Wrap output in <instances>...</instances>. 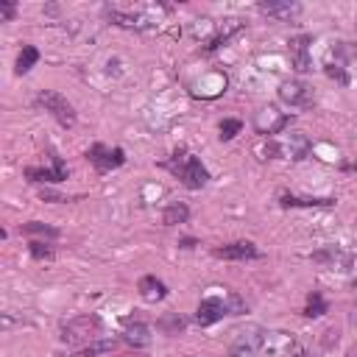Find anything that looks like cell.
<instances>
[{
    "label": "cell",
    "mask_w": 357,
    "mask_h": 357,
    "mask_svg": "<svg viewBox=\"0 0 357 357\" xmlns=\"http://www.w3.org/2000/svg\"><path fill=\"white\" fill-rule=\"evenodd\" d=\"M165 167H167L187 190H201V187H206V181H209V170L201 165L198 156H192V153L184 151V148H178V151L165 162Z\"/></svg>",
    "instance_id": "obj_1"
},
{
    "label": "cell",
    "mask_w": 357,
    "mask_h": 357,
    "mask_svg": "<svg viewBox=\"0 0 357 357\" xmlns=\"http://www.w3.org/2000/svg\"><path fill=\"white\" fill-rule=\"evenodd\" d=\"M33 103H36L39 109L50 112V114H53L64 128L75 126V109H73V103H70L61 92H56V89H42V92L33 98Z\"/></svg>",
    "instance_id": "obj_2"
},
{
    "label": "cell",
    "mask_w": 357,
    "mask_h": 357,
    "mask_svg": "<svg viewBox=\"0 0 357 357\" xmlns=\"http://www.w3.org/2000/svg\"><path fill=\"white\" fill-rule=\"evenodd\" d=\"M86 159H89V165H92L98 173H109V170H117V167L126 162V151H123V148H106L103 142H95V145L86 151Z\"/></svg>",
    "instance_id": "obj_3"
},
{
    "label": "cell",
    "mask_w": 357,
    "mask_h": 357,
    "mask_svg": "<svg viewBox=\"0 0 357 357\" xmlns=\"http://www.w3.org/2000/svg\"><path fill=\"white\" fill-rule=\"evenodd\" d=\"M279 98H282L287 106H296V109H307V106L315 103V92H312V86H310L307 81H298V78L279 84Z\"/></svg>",
    "instance_id": "obj_4"
},
{
    "label": "cell",
    "mask_w": 357,
    "mask_h": 357,
    "mask_svg": "<svg viewBox=\"0 0 357 357\" xmlns=\"http://www.w3.org/2000/svg\"><path fill=\"white\" fill-rule=\"evenodd\" d=\"M310 45H312V36H310V33H296V36H290L287 53H290V64H293L296 73H310V70H312Z\"/></svg>",
    "instance_id": "obj_5"
},
{
    "label": "cell",
    "mask_w": 357,
    "mask_h": 357,
    "mask_svg": "<svg viewBox=\"0 0 357 357\" xmlns=\"http://www.w3.org/2000/svg\"><path fill=\"white\" fill-rule=\"evenodd\" d=\"M223 315H229V301L220 296H206L201 298L198 310H195V324L201 326H212L215 321H220Z\"/></svg>",
    "instance_id": "obj_6"
},
{
    "label": "cell",
    "mask_w": 357,
    "mask_h": 357,
    "mask_svg": "<svg viewBox=\"0 0 357 357\" xmlns=\"http://www.w3.org/2000/svg\"><path fill=\"white\" fill-rule=\"evenodd\" d=\"M98 329H100V321H98V318H89V315H84V318H75V321H70V324L61 329V340H64V343L92 340Z\"/></svg>",
    "instance_id": "obj_7"
},
{
    "label": "cell",
    "mask_w": 357,
    "mask_h": 357,
    "mask_svg": "<svg viewBox=\"0 0 357 357\" xmlns=\"http://www.w3.org/2000/svg\"><path fill=\"white\" fill-rule=\"evenodd\" d=\"M262 346H265L262 329H257V326L243 329V332H237V337H234V343H231V357H251V354H257Z\"/></svg>",
    "instance_id": "obj_8"
},
{
    "label": "cell",
    "mask_w": 357,
    "mask_h": 357,
    "mask_svg": "<svg viewBox=\"0 0 357 357\" xmlns=\"http://www.w3.org/2000/svg\"><path fill=\"white\" fill-rule=\"evenodd\" d=\"M25 178H28V181H36V184H42V181L59 184V181L67 178V165H64L61 156L53 153V165H50V167H25Z\"/></svg>",
    "instance_id": "obj_9"
},
{
    "label": "cell",
    "mask_w": 357,
    "mask_h": 357,
    "mask_svg": "<svg viewBox=\"0 0 357 357\" xmlns=\"http://www.w3.org/2000/svg\"><path fill=\"white\" fill-rule=\"evenodd\" d=\"M212 257L243 262V259H257V257H259V248H257L254 243H248V240H237V243H226V245L212 248Z\"/></svg>",
    "instance_id": "obj_10"
},
{
    "label": "cell",
    "mask_w": 357,
    "mask_h": 357,
    "mask_svg": "<svg viewBox=\"0 0 357 357\" xmlns=\"http://www.w3.org/2000/svg\"><path fill=\"white\" fill-rule=\"evenodd\" d=\"M106 17L120 25V28H128V31H153L156 22L145 14H128V11H120V8H106Z\"/></svg>",
    "instance_id": "obj_11"
},
{
    "label": "cell",
    "mask_w": 357,
    "mask_h": 357,
    "mask_svg": "<svg viewBox=\"0 0 357 357\" xmlns=\"http://www.w3.org/2000/svg\"><path fill=\"white\" fill-rule=\"evenodd\" d=\"M257 11L265 14V17H271V20L284 22V20L296 17L301 11V6L298 3H287V0H268V3H257Z\"/></svg>",
    "instance_id": "obj_12"
},
{
    "label": "cell",
    "mask_w": 357,
    "mask_h": 357,
    "mask_svg": "<svg viewBox=\"0 0 357 357\" xmlns=\"http://www.w3.org/2000/svg\"><path fill=\"white\" fill-rule=\"evenodd\" d=\"M245 28V22H240V20H226L220 28H218V33L204 45V53H215V50H220L231 36H237L240 31Z\"/></svg>",
    "instance_id": "obj_13"
},
{
    "label": "cell",
    "mask_w": 357,
    "mask_h": 357,
    "mask_svg": "<svg viewBox=\"0 0 357 357\" xmlns=\"http://www.w3.org/2000/svg\"><path fill=\"white\" fill-rule=\"evenodd\" d=\"M137 290H139V296L145 298V301H162L165 296H167V284L162 282V279H156V276H142L139 279V284H137Z\"/></svg>",
    "instance_id": "obj_14"
},
{
    "label": "cell",
    "mask_w": 357,
    "mask_h": 357,
    "mask_svg": "<svg viewBox=\"0 0 357 357\" xmlns=\"http://www.w3.org/2000/svg\"><path fill=\"white\" fill-rule=\"evenodd\" d=\"M123 337L131 346H148L151 343V326L142 321H126L123 324Z\"/></svg>",
    "instance_id": "obj_15"
},
{
    "label": "cell",
    "mask_w": 357,
    "mask_h": 357,
    "mask_svg": "<svg viewBox=\"0 0 357 357\" xmlns=\"http://www.w3.org/2000/svg\"><path fill=\"white\" fill-rule=\"evenodd\" d=\"M279 204L284 209H296V206H335L337 201L335 198H301V195H290V192H282L279 195Z\"/></svg>",
    "instance_id": "obj_16"
},
{
    "label": "cell",
    "mask_w": 357,
    "mask_h": 357,
    "mask_svg": "<svg viewBox=\"0 0 357 357\" xmlns=\"http://www.w3.org/2000/svg\"><path fill=\"white\" fill-rule=\"evenodd\" d=\"M187 218H190V209H187V204H181V201L167 204V206H165V212H162V223H165V226L187 223Z\"/></svg>",
    "instance_id": "obj_17"
},
{
    "label": "cell",
    "mask_w": 357,
    "mask_h": 357,
    "mask_svg": "<svg viewBox=\"0 0 357 357\" xmlns=\"http://www.w3.org/2000/svg\"><path fill=\"white\" fill-rule=\"evenodd\" d=\"M282 151H284L290 159H304V156L310 153V142H307L304 134H290V142H287L284 148L279 145V153H282Z\"/></svg>",
    "instance_id": "obj_18"
},
{
    "label": "cell",
    "mask_w": 357,
    "mask_h": 357,
    "mask_svg": "<svg viewBox=\"0 0 357 357\" xmlns=\"http://www.w3.org/2000/svg\"><path fill=\"white\" fill-rule=\"evenodd\" d=\"M36 61H39V50H36L33 45H22V50H20V56H17V64H14V73H17V75H25Z\"/></svg>",
    "instance_id": "obj_19"
},
{
    "label": "cell",
    "mask_w": 357,
    "mask_h": 357,
    "mask_svg": "<svg viewBox=\"0 0 357 357\" xmlns=\"http://www.w3.org/2000/svg\"><path fill=\"white\" fill-rule=\"evenodd\" d=\"M326 310H329V307H326L324 296H321L318 290H312V293L307 296V304H304V315H307V318H321Z\"/></svg>",
    "instance_id": "obj_20"
},
{
    "label": "cell",
    "mask_w": 357,
    "mask_h": 357,
    "mask_svg": "<svg viewBox=\"0 0 357 357\" xmlns=\"http://www.w3.org/2000/svg\"><path fill=\"white\" fill-rule=\"evenodd\" d=\"M112 349H114V340H92L89 346L78 349V351L70 354V357H98V354H106V351H112Z\"/></svg>",
    "instance_id": "obj_21"
},
{
    "label": "cell",
    "mask_w": 357,
    "mask_h": 357,
    "mask_svg": "<svg viewBox=\"0 0 357 357\" xmlns=\"http://www.w3.org/2000/svg\"><path fill=\"white\" fill-rule=\"evenodd\" d=\"M20 231L22 234H42V237H59V229H53V226H45V223H39V220H31V223H25V226H20Z\"/></svg>",
    "instance_id": "obj_22"
},
{
    "label": "cell",
    "mask_w": 357,
    "mask_h": 357,
    "mask_svg": "<svg viewBox=\"0 0 357 357\" xmlns=\"http://www.w3.org/2000/svg\"><path fill=\"white\" fill-rule=\"evenodd\" d=\"M28 248H31V257H33V259H53V245H50V243L31 240Z\"/></svg>",
    "instance_id": "obj_23"
},
{
    "label": "cell",
    "mask_w": 357,
    "mask_h": 357,
    "mask_svg": "<svg viewBox=\"0 0 357 357\" xmlns=\"http://www.w3.org/2000/svg\"><path fill=\"white\" fill-rule=\"evenodd\" d=\"M240 128H243L240 120H231V117L223 120V123H220V139H234V137L240 134Z\"/></svg>",
    "instance_id": "obj_24"
},
{
    "label": "cell",
    "mask_w": 357,
    "mask_h": 357,
    "mask_svg": "<svg viewBox=\"0 0 357 357\" xmlns=\"http://www.w3.org/2000/svg\"><path fill=\"white\" fill-rule=\"evenodd\" d=\"M324 73H326V75H329L332 81H337V84H343V86L349 84V75H346V70H343L340 64H332V61H329V64H324Z\"/></svg>",
    "instance_id": "obj_25"
},
{
    "label": "cell",
    "mask_w": 357,
    "mask_h": 357,
    "mask_svg": "<svg viewBox=\"0 0 357 357\" xmlns=\"http://www.w3.org/2000/svg\"><path fill=\"white\" fill-rule=\"evenodd\" d=\"M17 14V3L11 0H0V22H11Z\"/></svg>",
    "instance_id": "obj_26"
},
{
    "label": "cell",
    "mask_w": 357,
    "mask_h": 357,
    "mask_svg": "<svg viewBox=\"0 0 357 357\" xmlns=\"http://www.w3.org/2000/svg\"><path fill=\"white\" fill-rule=\"evenodd\" d=\"M195 245V240L192 237H187V240H181V248H192Z\"/></svg>",
    "instance_id": "obj_27"
},
{
    "label": "cell",
    "mask_w": 357,
    "mask_h": 357,
    "mask_svg": "<svg viewBox=\"0 0 357 357\" xmlns=\"http://www.w3.org/2000/svg\"><path fill=\"white\" fill-rule=\"evenodd\" d=\"M290 357H312V354H307V351H296V354H290Z\"/></svg>",
    "instance_id": "obj_28"
},
{
    "label": "cell",
    "mask_w": 357,
    "mask_h": 357,
    "mask_svg": "<svg viewBox=\"0 0 357 357\" xmlns=\"http://www.w3.org/2000/svg\"><path fill=\"white\" fill-rule=\"evenodd\" d=\"M346 170H357V159H354L351 165H346Z\"/></svg>",
    "instance_id": "obj_29"
}]
</instances>
